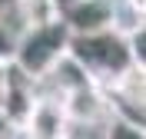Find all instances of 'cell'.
<instances>
[{
	"instance_id": "cell-1",
	"label": "cell",
	"mask_w": 146,
	"mask_h": 139,
	"mask_svg": "<svg viewBox=\"0 0 146 139\" xmlns=\"http://www.w3.org/2000/svg\"><path fill=\"white\" fill-rule=\"evenodd\" d=\"M66 53L76 60V63L86 70L96 86L113 83L129 63H133V53H129V40L116 30H96V33H76L70 37V50Z\"/></svg>"
},
{
	"instance_id": "cell-2",
	"label": "cell",
	"mask_w": 146,
	"mask_h": 139,
	"mask_svg": "<svg viewBox=\"0 0 146 139\" xmlns=\"http://www.w3.org/2000/svg\"><path fill=\"white\" fill-rule=\"evenodd\" d=\"M70 50V30L63 20H50V23H36L23 27L10 43V63L17 66L27 80H40L60 56Z\"/></svg>"
},
{
	"instance_id": "cell-3",
	"label": "cell",
	"mask_w": 146,
	"mask_h": 139,
	"mask_svg": "<svg viewBox=\"0 0 146 139\" xmlns=\"http://www.w3.org/2000/svg\"><path fill=\"white\" fill-rule=\"evenodd\" d=\"M70 136V119L60 96L46 93V96H33V106L23 116V139H60Z\"/></svg>"
},
{
	"instance_id": "cell-4",
	"label": "cell",
	"mask_w": 146,
	"mask_h": 139,
	"mask_svg": "<svg viewBox=\"0 0 146 139\" xmlns=\"http://www.w3.org/2000/svg\"><path fill=\"white\" fill-rule=\"evenodd\" d=\"M60 20L70 30V37L110 30L113 27V0H66L60 7Z\"/></svg>"
},
{
	"instance_id": "cell-5",
	"label": "cell",
	"mask_w": 146,
	"mask_h": 139,
	"mask_svg": "<svg viewBox=\"0 0 146 139\" xmlns=\"http://www.w3.org/2000/svg\"><path fill=\"white\" fill-rule=\"evenodd\" d=\"M17 13L23 27H36V23L60 20V3L56 0H17Z\"/></svg>"
},
{
	"instance_id": "cell-6",
	"label": "cell",
	"mask_w": 146,
	"mask_h": 139,
	"mask_svg": "<svg viewBox=\"0 0 146 139\" xmlns=\"http://www.w3.org/2000/svg\"><path fill=\"white\" fill-rule=\"evenodd\" d=\"M96 139H146V129L139 126V123L110 116V119L100 126V136H96Z\"/></svg>"
},
{
	"instance_id": "cell-7",
	"label": "cell",
	"mask_w": 146,
	"mask_h": 139,
	"mask_svg": "<svg viewBox=\"0 0 146 139\" xmlns=\"http://www.w3.org/2000/svg\"><path fill=\"white\" fill-rule=\"evenodd\" d=\"M7 83H10V60H7V56H0V103H3Z\"/></svg>"
},
{
	"instance_id": "cell-8",
	"label": "cell",
	"mask_w": 146,
	"mask_h": 139,
	"mask_svg": "<svg viewBox=\"0 0 146 139\" xmlns=\"http://www.w3.org/2000/svg\"><path fill=\"white\" fill-rule=\"evenodd\" d=\"M60 139H76V136H73V132H70V136H60Z\"/></svg>"
},
{
	"instance_id": "cell-9",
	"label": "cell",
	"mask_w": 146,
	"mask_h": 139,
	"mask_svg": "<svg viewBox=\"0 0 146 139\" xmlns=\"http://www.w3.org/2000/svg\"><path fill=\"white\" fill-rule=\"evenodd\" d=\"M56 3H60V7H63V3H66V0H56Z\"/></svg>"
}]
</instances>
